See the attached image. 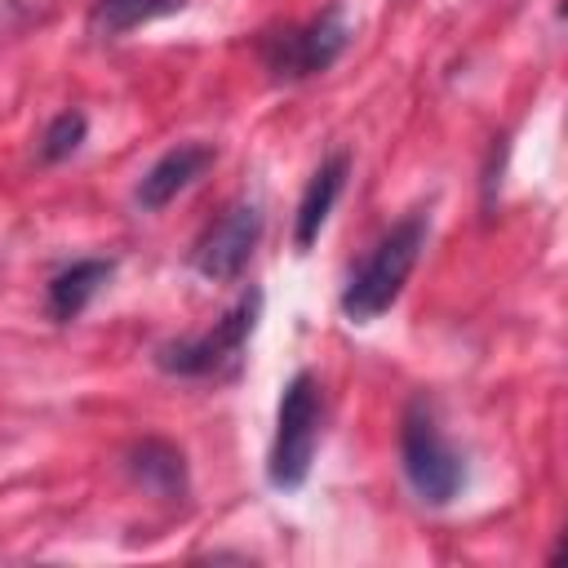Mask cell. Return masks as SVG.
<instances>
[{
    "label": "cell",
    "instance_id": "obj_2",
    "mask_svg": "<svg viewBox=\"0 0 568 568\" xmlns=\"http://www.w3.org/2000/svg\"><path fill=\"white\" fill-rule=\"evenodd\" d=\"M399 462H404V475L413 484V493L426 501V506H448L462 484H466V462L462 453L444 439L430 404L417 395L408 399L404 408V422H399Z\"/></svg>",
    "mask_w": 568,
    "mask_h": 568
},
{
    "label": "cell",
    "instance_id": "obj_9",
    "mask_svg": "<svg viewBox=\"0 0 568 568\" xmlns=\"http://www.w3.org/2000/svg\"><path fill=\"white\" fill-rule=\"evenodd\" d=\"M346 173H351V155H346V151H333V155L320 160V169L311 173V182H306V191H302V200H297V217H293V240H297V248H311V244L320 240V231H324V222H328V213H333V204H337V195H342V186H346Z\"/></svg>",
    "mask_w": 568,
    "mask_h": 568
},
{
    "label": "cell",
    "instance_id": "obj_12",
    "mask_svg": "<svg viewBox=\"0 0 568 568\" xmlns=\"http://www.w3.org/2000/svg\"><path fill=\"white\" fill-rule=\"evenodd\" d=\"M84 133H89L84 111H62V115H53V120H49V129H44V138H40V160H44V164L71 160V155L80 151Z\"/></svg>",
    "mask_w": 568,
    "mask_h": 568
},
{
    "label": "cell",
    "instance_id": "obj_5",
    "mask_svg": "<svg viewBox=\"0 0 568 568\" xmlns=\"http://www.w3.org/2000/svg\"><path fill=\"white\" fill-rule=\"evenodd\" d=\"M346 40H351V22H346L342 4H328L320 18H311V22L293 27V31L271 36L262 58H266V71L275 80L293 84V80H311V75L328 71L342 58Z\"/></svg>",
    "mask_w": 568,
    "mask_h": 568
},
{
    "label": "cell",
    "instance_id": "obj_10",
    "mask_svg": "<svg viewBox=\"0 0 568 568\" xmlns=\"http://www.w3.org/2000/svg\"><path fill=\"white\" fill-rule=\"evenodd\" d=\"M111 271H115L111 257H80V262H71V266H62V271L49 280V315H53L58 324H71V320L93 302V293L111 280Z\"/></svg>",
    "mask_w": 568,
    "mask_h": 568
},
{
    "label": "cell",
    "instance_id": "obj_8",
    "mask_svg": "<svg viewBox=\"0 0 568 568\" xmlns=\"http://www.w3.org/2000/svg\"><path fill=\"white\" fill-rule=\"evenodd\" d=\"M124 470L138 488L164 497V501H178L186 497V457L178 444L160 439V435H146L138 439L129 453H124Z\"/></svg>",
    "mask_w": 568,
    "mask_h": 568
},
{
    "label": "cell",
    "instance_id": "obj_3",
    "mask_svg": "<svg viewBox=\"0 0 568 568\" xmlns=\"http://www.w3.org/2000/svg\"><path fill=\"white\" fill-rule=\"evenodd\" d=\"M320 422H324L320 382L311 373H293V382L280 395L275 439H271V462H266V475L275 488H302L306 484L311 457L320 444Z\"/></svg>",
    "mask_w": 568,
    "mask_h": 568
},
{
    "label": "cell",
    "instance_id": "obj_7",
    "mask_svg": "<svg viewBox=\"0 0 568 568\" xmlns=\"http://www.w3.org/2000/svg\"><path fill=\"white\" fill-rule=\"evenodd\" d=\"M213 160H217V151H213L209 142H178L173 151H164V155L142 173V182H138V191H133L138 209H146V213L164 209V204L178 200L186 186H195V182L213 169Z\"/></svg>",
    "mask_w": 568,
    "mask_h": 568
},
{
    "label": "cell",
    "instance_id": "obj_6",
    "mask_svg": "<svg viewBox=\"0 0 568 568\" xmlns=\"http://www.w3.org/2000/svg\"><path fill=\"white\" fill-rule=\"evenodd\" d=\"M257 235H262V213H257V204H248V200L226 204L222 217L209 222L204 235L195 240V248H191V271L204 275V280H213V284L235 280V275L248 266V257H253V248H257Z\"/></svg>",
    "mask_w": 568,
    "mask_h": 568
},
{
    "label": "cell",
    "instance_id": "obj_11",
    "mask_svg": "<svg viewBox=\"0 0 568 568\" xmlns=\"http://www.w3.org/2000/svg\"><path fill=\"white\" fill-rule=\"evenodd\" d=\"M178 9H182V0H98L89 9V36L115 40V36H129L133 27L178 13Z\"/></svg>",
    "mask_w": 568,
    "mask_h": 568
},
{
    "label": "cell",
    "instance_id": "obj_1",
    "mask_svg": "<svg viewBox=\"0 0 568 568\" xmlns=\"http://www.w3.org/2000/svg\"><path fill=\"white\" fill-rule=\"evenodd\" d=\"M426 213H408L404 222H395L373 248L368 257L351 271L346 288H342V315L355 320V324H368L377 320L382 311H390L426 248Z\"/></svg>",
    "mask_w": 568,
    "mask_h": 568
},
{
    "label": "cell",
    "instance_id": "obj_4",
    "mask_svg": "<svg viewBox=\"0 0 568 568\" xmlns=\"http://www.w3.org/2000/svg\"><path fill=\"white\" fill-rule=\"evenodd\" d=\"M257 311H262V293L248 288L213 328L195 333V337H178V342H164L155 351V364L173 377H213L222 368H235L240 355H244V342L257 324Z\"/></svg>",
    "mask_w": 568,
    "mask_h": 568
}]
</instances>
